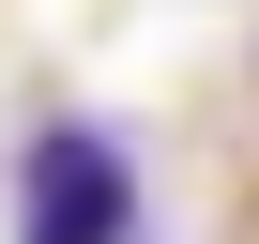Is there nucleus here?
I'll return each mask as SVG.
<instances>
[{
    "label": "nucleus",
    "instance_id": "f257e3e1",
    "mask_svg": "<svg viewBox=\"0 0 259 244\" xmlns=\"http://www.w3.org/2000/svg\"><path fill=\"white\" fill-rule=\"evenodd\" d=\"M16 229L31 244H122L138 229V153H122L107 122H46L16 153Z\"/></svg>",
    "mask_w": 259,
    "mask_h": 244
}]
</instances>
